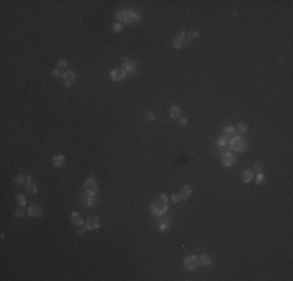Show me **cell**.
Instances as JSON below:
<instances>
[{
    "mask_svg": "<svg viewBox=\"0 0 293 281\" xmlns=\"http://www.w3.org/2000/svg\"><path fill=\"white\" fill-rule=\"evenodd\" d=\"M167 211V197L165 195H159L158 198H155L151 202V213L155 216H162Z\"/></svg>",
    "mask_w": 293,
    "mask_h": 281,
    "instance_id": "obj_1",
    "label": "cell"
},
{
    "mask_svg": "<svg viewBox=\"0 0 293 281\" xmlns=\"http://www.w3.org/2000/svg\"><path fill=\"white\" fill-rule=\"evenodd\" d=\"M229 147L234 150V152H245L248 149V144L247 140L243 139L242 136H234L231 140H229Z\"/></svg>",
    "mask_w": 293,
    "mask_h": 281,
    "instance_id": "obj_2",
    "label": "cell"
},
{
    "mask_svg": "<svg viewBox=\"0 0 293 281\" xmlns=\"http://www.w3.org/2000/svg\"><path fill=\"white\" fill-rule=\"evenodd\" d=\"M184 267L187 270H195L198 267V259L195 256H187L186 259H184Z\"/></svg>",
    "mask_w": 293,
    "mask_h": 281,
    "instance_id": "obj_3",
    "label": "cell"
},
{
    "mask_svg": "<svg viewBox=\"0 0 293 281\" xmlns=\"http://www.w3.org/2000/svg\"><path fill=\"white\" fill-rule=\"evenodd\" d=\"M84 191L87 194H95L97 192V181L94 178H87L84 181Z\"/></svg>",
    "mask_w": 293,
    "mask_h": 281,
    "instance_id": "obj_4",
    "label": "cell"
},
{
    "mask_svg": "<svg viewBox=\"0 0 293 281\" xmlns=\"http://www.w3.org/2000/svg\"><path fill=\"white\" fill-rule=\"evenodd\" d=\"M122 69H123L125 72H128V74H133L136 70V64L133 61H128L126 58H122Z\"/></svg>",
    "mask_w": 293,
    "mask_h": 281,
    "instance_id": "obj_5",
    "label": "cell"
},
{
    "mask_svg": "<svg viewBox=\"0 0 293 281\" xmlns=\"http://www.w3.org/2000/svg\"><path fill=\"white\" fill-rule=\"evenodd\" d=\"M125 70L122 69V67H117V69H114L112 72H111V78L114 80V81H120V80H123L125 78Z\"/></svg>",
    "mask_w": 293,
    "mask_h": 281,
    "instance_id": "obj_6",
    "label": "cell"
},
{
    "mask_svg": "<svg viewBox=\"0 0 293 281\" xmlns=\"http://www.w3.org/2000/svg\"><path fill=\"white\" fill-rule=\"evenodd\" d=\"M28 216H31V217H41L42 216V208L39 205H31L28 208Z\"/></svg>",
    "mask_w": 293,
    "mask_h": 281,
    "instance_id": "obj_7",
    "label": "cell"
},
{
    "mask_svg": "<svg viewBox=\"0 0 293 281\" xmlns=\"http://www.w3.org/2000/svg\"><path fill=\"white\" fill-rule=\"evenodd\" d=\"M184 44H186V35H184V31H181V33H178V36L175 38L173 47H175V49H181Z\"/></svg>",
    "mask_w": 293,
    "mask_h": 281,
    "instance_id": "obj_8",
    "label": "cell"
},
{
    "mask_svg": "<svg viewBox=\"0 0 293 281\" xmlns=\"http://www.w3.org/2000/svg\"><path fill=\"white\" fill-rule=\"evenodd\" d=\"M100 226V220H98V217L97 216H90L89 219H87V230H97Z\"/></svg>",
    "mask_w": 293,
    "mask_h": 281,
    "instance_id": "obj_9",
    "label": "cell"
},
{
    "mask_svg": "<svg viewBox=\"0 0 293 281\" xmlns=\"http://www.w3.org/2000/svg\"><path fill=\"white\" fill-rule=\"evenodd\" d=\"M234 161H235V158H234V155L232 153H226L225 156H222V162H223V166H226V167H231L232 164H234Z\"/></svg>",
    "mask_w": 293,
    "mask_h": 281,
    "instance_id": "obj_10",
    "label": "cell"
},
{
    "mask_svg": "<svg viewBox=\"0 0 293 281\" xmlns=\"http://www.w3.org/2000/svg\"><path fill=\"white\" fill-rule=\"evenodd\" d=\"M235 134H237V133H235V128H234V127H225V130H223V137H225L226 140H231Z\"/></svg>",
    "mask_w": 293,
    "mask_h": 281,
    "instance_id": "obj_11",
    "label": "cell"
},
{
    "mask_svg": "<svg viewBox=\"0 0 293 281\" xmlns=\"http://www.w3.org/2000/svg\"><path fill=\"white\" fill-rule=\"evenodd\" d=\"M158 225H159V230H161V231H165V230L168 228V225H170L168 217H165V216H159V219H158Z\"/></svg>",
    "mask_w": 293,
    "mask_h": 281,
    "instance_id": "obj_12",
    "label": "cell"
},
{
    "mask_svg": "<svg viewBox=\"0 0 293 281\" xmlns=\"http://www.w3.org/2000/svg\"><path fill=\"white\" fill-rule=\"evenodd\" d=\"M62 78H64V83H66L67 86H72L73 83H75V74H73L72 70H69V72H66Z\"/></svg>",
    "mask_w": 293,
    "mask_h": 281,
    "instance_id": "obj_13",
    "label": "cell"
},
{
    "mask_svg": "<svg viewBox=\"0 0 293 281\" xmlns=\"http://www.w3.org/2000/svg\"><path fill=\"white\" fill-rule=\"evenodd\" d=\"M83 202H84L86 206H94L97 203V197H95V194H87V195L83 197Z\"/></svg>",
    "mask_w": 293,
    "mask_h": 281,
    "instance_id": "obj_14",
    "label": "cell"
},
{
    "mask_svg": "<svg viewBox=\"0 0 293 281\" xmlns=\"http://www.w3.org/2000/svg\"><path fill=\"white\" fill-rule=\"evenodd\" d=\"M136 22H139V14L133 11H126V23H136Z\"/></svg>",
    "mask_w": 293,
    "mask_h": 281,
    "instance_id": "obj_15",
    "label": "cell"
},
{
    "mask_svg": "<svg viewBox=\"0 0 293 281\" xmlns=\"http://www.w3.org/2000/svg\"><path fill=\"white\" fill-rule=\"evenodd\" d=\"M25 189H27V192H30V194H36V192H38V187H36V184H34L31 180H28V181L25 183Z\"/></svg>",
    "mask_w": 293,
    "mask_h": 281,
    "instance_id": "obj_16",
    "label": "cell"
},
{
    "mask_svg": "<svg viewBox=\"0 0 293 281\" xmlns=\"http://www.w3.org/2000/svg\"><path fill=\"white\" fill-rule=\"evenodd\" d=\"M64 162H66V159H64L62 155H56V156L53 158V166H55V167H62Z\"/></svg>",
    "mask_w": 293,
    "mask_h": 281,
    "instance_id": "obj_17",
    "label": "cell"
},
{
    "mask_svg": "<svg viewBox=\"0 0 293 281\" xmlns=\"http://www.w3.org/2000/svg\"><path fill=\"white\" fill-rule=\"evenodd\" d=\"M253 175H254L253 170H245V172L242 173V181H243V183H250V181L253 180Z\"/></svg>",
    "mask_w": 293,
    "mask_h": 281,
    "instance_id": "obj_18",
    "label": "cell"
},
{
    "mask_svg": "<svg viewBox=\"0 0 293 281\" xmlns=\"http://www.w3.org/2000/svg\"><path fill=\"white\" fill-rule=\"evenodd\" d=\"M209 264H211V258H209L207 255H201V256H200V259H198V266L206 267V266H209Z\"/></svg>",
    "mask_w": 293,
    "mask_h": 281,
    "instance_id": "obj_19",
    "label": "cell"
},
{
    "mask_svg": "<svg viewBox=\"0 0 293 281\" xmlns=\"http://www.w3.org/2000/svg\"><path fill=\"white\" fill-rule=\"evenodd\" d=\"M28 180H31V177H30V175H17V177L14 178V181H16L17 184H22V183H27Z\"/></svg>",
    "mask_w": 293,
    "mask_h": 281,
    "instance_id": "obj_20",
    "label": "cell"
},
{
    "mask_svg": "<svg viewBox=\"0 0 293 281\" xmlns=\"http://www.w3.org/2000/svg\"><path fill=\"white\" fill-rule=\"evenodd\" d=\"M247 131H248L247 124H239V125H237V128H235V133H239L240 136H242V134H247Z\"/></svg>",
    "mask_w": 293,
    "mask_h": 281,
    "instance_id": "obj_21",
    "label": "cell"
},
{
    "mask_svg": "<svg viewBox=\"0 0 293 281\" xmlns=\"http://www.w3.org/2000/svg\"><path fill=\"white\" fill-rule=\"evenodd\" d=\"M70 219H72V222H73V223L78 225V226H80V225H83V219H81V216H80L78 213H73Z\"/></svg>",
    "mask_w": 293,
    "mask_h": 281,
    "instance_id": "obj_22",
    "label": "cell"
},
{
    "mask_svg": "<svg viewBox=\"0 0 293 281\" xmlns=\"http://www.w3.org/2000/svg\"><path fill=\"white\" fill-rule=\"evenodd\" d=\"M190 194H192V189L189 186H184L183 189H181V197L183 198H187V197H190Z\"/></svg>",
    "mask_w": 293,
    "mask_h": 281,
    "instance_id": "obj_23",
    "label": "cell"
},
{
    "mask_svg": "<svg viewBox=\"0 0 293 281\" xmlns=\"http://www.w3.org/2000/svg\"><path fill=\"white\" fill-rule=\"evenodd\" d=\"M117 19H118L120 22L126 23V11H117Z\"/></svg>",
    "mask_w": 293,
    "mask_h": 281,
    "instance_id": "obj_24",
    "label": "cell"
},
{
    "mask_svg": "<svg viewBox=\"0 0 293 281\" xmlns=\"http://www.w3.org/2000/svg\"><path fill=\"white\" fill-rule=\"evenodd\" d=\"M179 114H181V111H179L178 106H172V108H170V116H172V117H179Z\"/></svg>",
    "mask_w": 293,
    "mask_h": 281,
    "instance_id": "obj_25",
    "label": "cell"
},
{
    "mask_svg": "<svg viewBox=\"0 0 293 281\" xmlns=\"http://www.w3.org/2000/svg\"><path fill=\"white\" fill-rule=\"evenodd\" d=\"M16 202H17L19 206H23V205H25V197H23L22 194H19V195L16 197Z\"/></svg>",
    "mask_w": 293,
    "mask_h": 281,
    "instance_id": "obj_26",
    "label": "cell"
},
{
    "mask_svg": "<svg viewBox=\"0 0 293 281\" xmlns=\"http://www.w3.org/2000/svg\"><path fill=\"white\" fill-rule=\"evenodd\" d=\"M256 181H257V184H262V183L265 181V177H263L262 173H257V175H256Z\"/></svg>",
    "mask_w": 293,
    "mask_h": 281,
    "instance_id": "obj_27",
    "label": "cell"
},
{
    "mask_svg": "<svg viewBox=\"0 0 293 281\" xmlns=\"http://www.w3.org/2000/svg\"><path fill=\"white\" fill-rule=\"evenodd\" d=\"M217 144H218V147H225V145H226V139L222 136V137H220V139L217 140Z\"/></svg>",
    "mask_w": 293,
    "mask_h": 281,
    "instance_id": "obj_28",
    "label": "cell"
},
{
    "mask_svg": "<svg viewBox=\"0 0 293 281\" xmlns=\"http://www.w3.org/2000/svg\"><path fill=\"white\" fill-rule=\"evenodd\" d=\"M64 67H67V61L66 59H59L58 61V69H64Z\"/></svg>",
    "mask_w": 293,
    "mask_h": 281,
    "instance_id": "obj_29",
    "label": "cell"
},
{
    "mask_svg": "<svg viewBox=\"0 0 293 281\" xmlns=\"http://www.w3.org/2000/svg\"><path fill=\"white\" fill-rule=\"evenodd\" d=\"M218 153H220V156H225V155L228 153V149H226V147H220V149H218Z\"/></svg>",
    "mask_w": 293,
    "mask_h": 281,
    "instance_id": "obj_30",
    "label": "cell"
},
{
    "mask_svg": "<svg viewBox=\"0 0 293 281\" xmlns=\"http://www.w3.org/2000/svg\"><path fill=\"white\" fill-rule=\"evenodd\" d=\"M112 28H114V31H115V33H118V31H122V23H115V25H114Z\"/></svg>",
    "mask_w": 293,
    "mask_h": 281,
    "instance_id": "obj_31",
    "label": "cell"
},
{
    "mask_svg": "<svg viewBox=\"0 0 293 281\" xmlns=\"http://www.w3.org/2000/svg\"><path fill=\"white\" fill-rule=\"evenodd\" d=\"M254 172H257V173L262 172V164H256V166H254Z\"/></svg>",
    "mask_w": 293,
    "mask_h": 281,
    "instance_id": "obj_32",
    "label": "cell"
},
{
    "mask_svg": "<svg viewBox=\"0 0 293 281\" xmlns=\"http://www.w3.org/2000/svg\"><path fill=\"white\" fill-rule=\"evenodd\" d=\"M179 200H181V195H178V194L172 195V202H179Z\"/></svg>",
    "mask_w": 293,
    "mask_h": 281,
    "instance_id": "obj_33",
    "label": "cell"
},
{
    "mask_svg": "<svg viewBox=\"0 0 293 281\" xmlns=\"http://www.w3.org/2000/svg\"><path fill=\"white\" fill-rule=\"evenodd\" d=\"M145 117H146L148 120H153V119H155V114H153V112H146V114H145Z\"/></svg>",
    "mask_w": 293,
    "mask_h": 281,
    "instance_id": "obj_34",
    "label": "cell"
},
{
    "mask_svg": "<svg viewBox=\"0 0 293 281\" xmlns=\"http://www.w3.org/2000/svg\"><path fill=\"white\" fill-rule=\"evenodd\" d=\"M187 36H189V38H192V39H193V38H198V31H190Z\"/></svg>",
    "mask_w": 293,
    "mask_h": 281,
    "instance_id": "obj_35",
    "label": "cell"
},
{
    "mask_svg": "<svg viewBox=\"0 0 293 281\" xmlns=\"http://www.w3.org/2000/svg\"><path fill=\"white\" fill-rule=\"evenodd\" d=\"M53 75H56V77H64V75L59 72V69H55V70H53Z\"/></svg>",
    "mask_w": 293,
    "mask_h": 281,
    "instance_id": "obj_36",
    "label": "cell"
},
{
    "mask_svg": "<svg viewBox=\"0 0 293 281\" xmlns=\"http://www.w3.org/2000/svg\"><path fill=\"white\" fill-rule=\"evenodd\" d=\"M179 124H181V125H186V124H187V119H184V117H181V119H179Z\"/></svg>",
    "mask_w": 293,
    "mask_h": 281,
    "instance_id": "obj_37",
    "label": "cell"
},
{
    "mask_svg": "<svg viewBox=\"0 0 293 281\" xmlns=\"http://www.w3.org/2000/svg\"><path fill=\"white\" fill-rule=\"evenodd\" d=\"M16 216H17V217H22V216H23V211H22V209H19L17 213H16Z\"/></svg>",
    "mask_w": 293,
    "mask_h": 281,
    "instance_id": "obj_38",
    "label": "cell"
}]
</instances>
